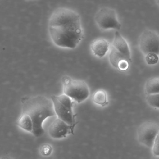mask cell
Segmentation results:
<instances>
[{"label": "cell", "mask_w": 159, "mask_h": 159, "mask_svg": "<svg viewBox=\"0 0 159 159\" xmlns=\"http://www.w3.org/2000/svg\"><path fill=\"white\" fill-rule=\"evenodd\" d=\"M48 29L52 41L61 48L75 49L82 40L80 16L72 9L56 10L49 19Z\"/></svg>", "instance_id": "obj_1"}, {"label": "cell", "mask_w": 159, "mask_h": 159, "mask_svg": "<svg viewBox=\"0 0 159 159\" xmlns=\"http://www.w3.org/2000/svg\"><path fill=\"white\" fill-rule=\"evenodd\" d=\"M23 113L28 114L33 123L32 134L36 137H39L44 134L43 127L44 121L49 117L56 115L52 99L45 97L38 96L22 100Z\"/></svg>", "instance_id": "obj_2"}, {"label": "cell", "mask_w": 159, "mask_h": 159, "mask_svg": "<svg viewBox=\"0 0 159 159\" xmlns=\"http://www.w3.org/2000/svg\"><path fill=\"white\" fill-rule=\"evenodd\" d=\"M64 93L78 103L86 100L90 94L89 87L86 83L80 80H74L68 76L62 78Z\"/></svg>", "instance_id": "obj_3"}, {"label": "cell", "mask_w": 159, "mask_h": 159, "mask_svg": "<svg viewBox=\"0 0 159 159\" xmlns=\"http://www.w3.org/2000/svg\"><path fill=\"white\" fill-rule=\"evenodd\" d=\"M95 20L97 25L104 30H119L121 27L116 11L111 8L103 7L99 9L96 14Z\"/></svg>", "instance_id": "obj_4"}, {"label": "cell", "mask_w": 159, "mask_h": 159, "mask_svg": "<svg viewBox=\"0 0 159 159\" xmlns=\"http://www.w3.org/2000/svg\"><path fill=\"white\" fill-rule=\"evenodd\" d=\"M139 46L144 55L155 54L159 56V34L154 30H145L139 37Z\"/></svg>", "instance_id": "obj_5"}, {"label": "cell", "mask_w": 159, "mask_h": 159, "mask_svg": "<svg viewBox=\"0 0 159 159\" xmlns=\"http://www.w3.org/2000/svg\"><path fill=\"white\" fill-rule=\"evenodd\" d=\"M159 133V125L152 122H146L139 127V141L149 148H152L156 136Z\"/></svg>", "instance_id": "obj_6"}, {"label": "cell", "mask_w": 159, "mask_h": 159, "mask_svg": "<svg viewBox=\"0 0 159 159\" xmlns=\"http://www.w3.org/2000/svg\"><path fill=\"white\" fill-rule=\"evenodd\" d=\"M51 99L53 103L55 111L57 118L67 123L74 131L76 123L75 120V115L73 114L72 110L64 106L58 100L56 96H52Z\"/></svg>", "instance_id": "obj_7"}, {"label": "cell", "mask_w": 159, "mask_h": 159, "mask_svg": "<svg viewBox=\"0 0 159 159\" xmlns=\"http://www.w3.org/2000/svg\"><path fill=\"white\" fill-rule=\"evenodd\" d=\"M71 126L63 120L57 118L49 126L48 133L52 138L60 139L66 137L69 134H73Z\"/></svg>", "instance_id": "obj_8"}, {"label": "cell", "mask_w": 159, "mask_h": 159, "mask_svg": "<svg viewBox=\"0 0 159 159\" xmlns=\"http://www.w3.org/2000/svg\"><path fill=\"white\" fill-rule=\"evenodd\" d=\"M111 47L116 49L131 62V52L129 45L119 31L115 32Z\"/></svg>", "instance_id": "obj_9"}, {"label": "cell", "mask_w": 159, "mask_h": 159, "mask_svg": "<svg viewBox=\"0 0 159 159\" xmlns=\"http://www.w3.org/2000/svg\"><path fill=\"white\" fill-rule=\"evenodd\" d=\"M110 43L103 39H98L95 40L91 45V50L95 56L98 57H104L110 49Z\"/></svg>", "instance_id": "obj_10"}, {"label": "cell", "mask_w": 159, "mask_h": 159, "mask_svg": "<svg viewBox=\"0 0 159 159\" xmlns=\"http://www.w3.org/2000/svg\"><path fill=\"white\" fill-rule=\"evenodd\" d=\"M16 124L24 130L32 133L33 130V121L28 114L23 113L21 117L17 121Z\"/></svg>", "instance_id": "obj_11"}, {"label": "cell", "mask_w": 159, "mask_h": 159, "mask_svg": "<svg viewBox=\"0 0 159 159\" xmlns=\"http://www.w3.org/2000/svg\"><path fill=\"white\" fill-rule=\"evenodd\" d=\"M145 92L148 95L159 93V78H153L148 80L145 85Z\"/></svg>", "instance_id": "obj_12"}, {"label": "cell", "mask_w": 159, "mask_h": 159, "mask_svg": "<svg viewBox=\"0 0 159 159\" xmlns=\"http://www.w3.org/2000/svg\"><path fill=\"white\" fill-rule=\"evenodd\" d=\"M109 57L110 62L111 65L117 69H118V64L121 60L124 59L128 60L122 54L119 52L118 51L112 47H111Z\"/></svg>", "instance_id": "obj_13"}, {"label": "cell", "mask_w": 159, "mask_h": 159, "mask_svg": "<svg viewBox=\"0 0 159 159\" xmlns=\"http://www.w3.org/2000/svg\"><path fill=\"white\" fill-rule=\"evenodd\" d=\"M93 99L95 103L102 107L108 103L107 102V93L103 90H98L93 95Z\"/></svg>", "instance_id": "obj_14"}, {"label": "cell", "mask_w": 159, "mask_h": 159, "mask_svg": "<svg viewBox=\"0 0 159 159\" xmlns=\"http://www.w3.org/2000/svg\"><path fill=\"white\" fill-rule=\"evenodd\" d=\"M146 99L151 107L159 109V93L148 95Z\"/></svg>", "instance_id": "obj_15"}, {"label": "cell", "mask_w": 159, "mask_h": 159, "mask_svg": "<svg viewBox=\"0 0 159 159\" xmlns=\"http://www.w3.org/2000/svg\"><path fill=\"white\" fill-rule=\"evenodd\" d=\"M58 100L65 107L70 110H72L73 103L72 99L67 95L64 94L60 96H56Z\"/></svg>", "instance_id": "obj_16"}, {"label": "cell", "mask_w": 159, "mask_h": 159, "mask_svg": "<svg viewBox=\"0 0 159 159\" xmlns=\"http://www.w3.org/2000/svg\"><path fill=\"white\" fill-rule=\"evenodd\" d=\"M145 59L148 65H155L157 64L159 61V56L155 54H149L146 55Z\"/></svg>", "instance_id": "obj_17"}, {"label": "cell", "mask_w": 159, "mask_h": 159, "mask_svg": "<svg viewBox=\"0 0 159 159\" xmlns=\"http://www.w3.org/2000/svg\"><path fill=\"white\" fill-rule=\"evenodd\" d=\"M152 148L153 154L155 156H159V133L155 138Z\"/></svg>", "instance_id": "obj_18"}, {"label": "cell", "mask_w": 159, "mask_h": 159, "mask_svg": "<svg viewBox=\"0 0 159 159\" xmlns=\"http://www.w3.org/2000/svg\"><path fill=\"white\" fill-rule=\"evenodd\" d=\"M52 149L50 145H44L42 147L41 152L44 156H48L52 153Z\"/></svg>", "instance_id": "obj_19"}, {"label": "cell", "mask_w": 159, "mask_h": 159, "mask_svg": "<svg viewBox=\"0 0 159 159\" xmlns=\"http://www.w3.org/2000/svg\"><path fill=\"white\" fill-rule=\"evenodd\" d=\"M129 62L126 59L121 60L118 64V69L122 71L127 70L129 68Z\"/></svg>", "instance_id": "obj_20"}, {"label": "cell", "mask_w": 159, "mask_h": 159, "mask_svg": "<svg viewBox=\"0 0 159 159\" xmlns=\"http://www.w3.org/2000/svg\"><path fill=\"white\" fill-rule=\"evenodd\" d=\"M155 2H156V3H157V5H159V0H155Z\"/></svg>", "instance_id": "obj_21"}]
</instances>
